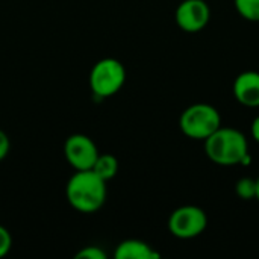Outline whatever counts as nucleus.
Returning <instances> with one entry per match:
<instances>
[{"mask_svg": "<svg viewBox=\"0 0 259 259\" xmlns=\"http://www.w3.org/2000/svg\"><path fill=\"white\" fill-rule=\"evenodd\" d=\"M159 253L141 240H124L114 252L115 259H159Z\"/></svg>", "mask_w": 259, "mask_h": 259, "instance_id": "9", "label": "nucleus"}, {"mask_svg": "<svg viewBox=\"0 0 259 259\" xmlns=\"http://www.w3.org/2000/svg\"><path fill=\"white\" fill-rule=\"evenodd\" d=\"M9 150H11V141L8 135L3 131H0V162L8 156Z\"/></svg>", "mask_w": 259, "mask_h": 259, "instance_id": "15", "label": "nucleus"}, {"mask_svg": "<svg viewBox=\"0 0 259 259\" xmlns=\"http://www.w3.org/2000/svg\"><path fill=\"white\" fill-rule=\"evenodd\" d=\"M256 200L259 202V178L256 179Z\"/></svg>", "mask_w": 259, "mask_h": 259, "instance_id": "17", "label": "nucleus"}, {"mask_svg": "<svg viewBox=\"0 0 259 259\" xmlns=\"http://www.w3.org/2000/svg\"><path fill=\"white\" fill-rule=\"evenodd\" d=\"M64 155L70 167L76 171H82L91 170L100 153L96 143L90 137L83 134H73L64 144Z\"/></svg>", "mask_w": 259, "mask_h": 259, "instance_id": "6", "label": "nucleus"}, {"mask_svg": "<svg viewBox=\"0 0 259 259\" xmlns=\"http://www.w3.org/2000/svg\"><path fill=\"white\" fill-rule=\"evenodd\" d=\"M211 18V9L205 0H184L175 12L176 24L187 33L203 30Z\"/></svg>", "mask_w": 259, "mask_h": 259, "instance_id": "7", "label": "nucleus"}, {"mask_svg": "<svg viewBox=\"0 0 259 259\" xmlns=\"http://www.w3.org/2000/svg\"><path fill=\"white\" fill-rule=\"evenodd\" d=\"M250 132H252V137L253 140L259 144V115L252 121V127H250Z\"/></svg>", "mask_w": 259, "mask_h": 259, "instance_id": "16", "label": "nucleus"}, {"mask_svg": "<svg viewBox=\"0 0 259 259\" xmlns=\"http://www.w3.org/2000/svg\"><path fill=\"white\" fill-rule=\"evenodd\" d=\"M106 181L93 170L76 171L67 182L65 196L73 209L82 214L97 212L106 200Z\"/></svg>", "mask_w": 259, "mask_h": 259, "instance_id": "2", "label": "nucleus"}, {"mask_svg": "<svg viewBox=\"0 0 259 259\" xmlns=\"http://www.w3.org/2000/svg\"><path fill=\"white\" fill-rule=\"evenodd\" d=\"M126 82V68L115 58H103L94 64L90 73V88L100 99L117 94Z\"/></svg>", "mask_w": 259, "mask_h": 259, "instance_id": "4", "label": "nucleus"}, {"mask_svg": "<svg viewBox=\"0 0 259 259\" xmlns=\"http://www.w3.org/2000/svg\"><path fill=\"white\" fill-rule=\"evenodd\" d=\"M208 226L206 212L194 205L176 208L168 219V231L179 240H193L203 234Z\"/></svg>", "mask_w": 259, "mask_h": 259, "instance_id": "5", "label": "nucleus"}, {"mask_svg": "<svg viewBox=\"0 0 259 259\" xmlns=\"http://www.w3.org/2000/svg\"><path fill=\"white\" fill-rule=\"evenodd\" d=\"M181 131L185 137L205 141L222 126V117L217 108L209 103H194L188 106L179 118Z\"/></svg>", "mask_w": 259, "mask_h": 259, "instance_id": "3", "label": "nucleus"}, {"mask_svg": "<svg viewBox=\"0 0 259 259\" xmlns=\"http://www.w3.org/2000/svg\"><path fill=\"white\" fill-rule=\"evenodd\" d=\"M234 96L238 103L247 108L259 106V73L258 71H243L237 76L234 82Z\"/></svg>", "mask_w": 259, "mask_h": 259, "instance_id": "8", "label": "nucleus"}, {"mask_svg": "<svg viewBox=\"0 0 259 259\" xmlns=\"http://www.w3.org/2000/svg\"><path fill=\"white\" fill-rule=\"evenodd\" d=\"M205 153L217 165L234 167L250 164L249 143L246 135L234 127L220 126L205 140Z\"/></svg>", "mask_w": 259, "mask_h": 259, "instance_id": "1", "label": "nucleus"}, {"mask_svg": "<svg viewBox=\"0 0 259 259\" xmlns=\"http://www.w3.org/2000/svg\"><path fill=\"white\" fill-rule=\"evenodd\" d=\"M96 175H99L103 181H111L118 173V159L109 153H100L91 168Z\"/></svg>", "mask_w": 259, "mask_h": 259, "instance_id": "10", "label": "nucleus"}, {"mask_svg": "<svg viewBox=\"0 0 259 259\" xmlns=\"http://www.w3.org/2000/svg\"><path fill=\"white\" fill-rule=\"evenodd\" d=\"M237 12L247 21H259V0H234Z\"/></svg>", "mask_w": 259, "mask_h": 259, "instance_id": "11", "label": "nucleus"}, {"mask_svg": "<svg viewBox=\"0 0 259 259\" xmlns=\"http://www.w3.org/2000/svg\"><path fill=\"white\" fill-rule=\"evenodd\" d=\"M76 259H106V252L99 246H87L76 253Z\"/></svg>", "mask_w": 259, "mask_h": 259, "instance_id": "13", "label": "nucleus"}, {"mask_svg": "<svg viewBox=\"0 0 259 259\" xmlns=\"http://www.w3.org/2000/svg\"><path fill=\"white\" fill-rule=\"evenodd\" d=\"M235 193L243 200L256 199V181L250 178H243L235 184Z\"/></svg>", "mask_w": 259, "mask_h": 259, "instance_id": "12", "label": "nucleus"}, {"mask_svg": "<svg viewBox=\"0 0 259 259\" xmlns=\"http://www.w3.org/2000/svg\"><path fill=\"white\" fill-rule=\"evenodd\" d=\"M12 249V235L9 231L0 225V258H5Z\"/></svg>", "mask_w": 259, "mask_h": 259, "instance_id": "14", "label": "nucleus"}]
</instances>
